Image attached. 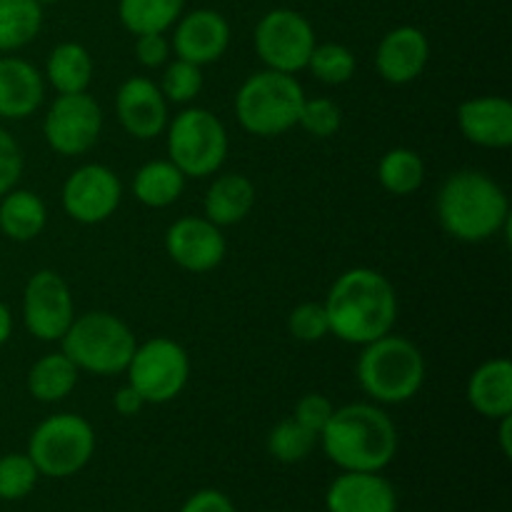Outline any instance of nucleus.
Listing matches in <instances>:
<instances>
[{
    "instance_id": "1",
    "label": "nucleus",
    "mask_w": 512,
    "mask_h": 512,
    "mask_svg": "<svg viewBox=\"0 0 512 512\" xmlns=\"http://www.w3.org/2000/svg\"><path fill=\"white\" fill-rule=\"evenodd\" d=\"M323 305L330 335L360 348L393 333L398 320V295L393 283L373 268H350L338 275Z\"/></svg>"
},
{
    "instance_id": "2",
    "label": "nucleus",
    "mask_w": 512,
    "mask_h": 512,
    "mask_svg": "<svg viewBox=\"0 0 512 512\" xmlns=\"http://www.w3.org/2000/svg\"><path fill=\"white\" fill-rule=\"evenodd\" d=\"M318 440L330 463L353 473H383L398 453V428L375 403L335 408Z\"/></svg>"
},
{
    "instance_id": "3",
    "label": "nucleus",
    "mask_w": 512,
    "mask_h": 512,
    "mask_svg": "<svg viewBox=\"0 0 512 512\" xmlns=\"http://www.w3.org/2000/svg\"><path fill=\"white\" fill-rule=\"evenodd\" d=\"M440 228L460 243H485L510 223V200L500 183L480 170H458L440 185Z\"/></svg>"
},
{
    "instance_id": "4",
    "label": "nucleus",
    "mask_w": 512,
    "mask_h": 512,
    "mask_svg": "<svg viewBox=\"0 0 512 512\" xmlns=\"http://www.w3.org/2000/svg\"><path fill=\"white\" fill-rule=\"evenodd\" d=\"M358 383L373 403L403 405L425 383V358L415 343L400 335H383L363 345L358 358Z\"/></svg>"
},
{
    "instance_id": "5",
    "label": "nucleus",
    "mask_w": 512,
    "mask_h": 512,
    "mask_svg": "<svg viewBox=\"0 0 512 512\" xmlns=\"http://www.w3.org/2000/svg\"><path fill=\"white\" fill-rule=\"evenodd\" d=\"M135 348L138 340L128 323L105 310L75 315L60 338V350L73 360L75 368L93 375L125 373Z\"/></svg>"
},
{
    "instance_id": "6",
    "label": "nucleus",
    "mask_w": 512,
    "mask_h": 512,
    "mask_svg": "<svg viewBox=\"0 0 512 512\" xmlns=\"http://www.w3.org/2000/svg\"><path fill=\"white\" fill-rule=\"evenodd\" d=\"M303 103L305 90L295 75L265 68L248 75L240 85L235 95V115L250 135L275 138L298 125Z\"/></svg>"
},
{
    "instance_id": "7",
    "label": "nucleus",
    "mask_w": 512,
    "mask_h": 512,
    "mask_svg": "<svg viewBox=\"0 0 512 512\" xmlns=\"http://www.w3.org/2000/svg\"><path fill=\"white\" fill-rule=\"evenodd\" d=\"M168 160L185 178H208L228 158V130L205 108H185L168 120Z\"/></svg>"
},
{
    "instance_id": "8",
    "label": "nucleus",
    "mask_w": 512,
    "mask_h": 512,
    "mask_svg": "<svg viewBox=\"0 0 512 512\" xmlns=\"http://www.w3.org/2000/svg\"><path fill=\"white\" fill-rule=\"evenodd\" d=\"M95 430L83 415L58 413L45 418L28 440V458L45 478H70L90 463Z\"/></svg>"
},
{
    "instance_id": "9",
    "label": "nucleus",
    "mask_w": 512,
    "mask_h": 512,
    "mask_svg": "<svg viewBox=\"0 0 512 512\" xmlns=\"http://www.w3.org/2000/svg\"><path fill=\"white\" fill-rule=\"evenodd\" d=\"M125 373L145 403L163 405L178 398L188 385L190 358L175 340L153 338L135 348Z\"/></svg>"
},
{
    "instance_id": "10",
    "label": "nucleus",
    "mask_w": 512,
    "mask_h": 512,
    "mask_svg": "<svg viewBox=\"0 0 512 512\" xmlns=\"http://www.w3.org/2000/svg\"><path fill=\"white\" fill-rule=\"evenodd\" d=\"M253 43L265 68L295 75L305 70L318 40L305 15L290 8H278L260 18V23L255 25Z\"/></svg>"
},
{
    "instance_id": "11",
    "label": "nucleus",
    "mask_w": 512,
    "mask_h": 512,
    "mask_svg": "<svg viewBox=\"0 0 512 512\" xmlns=\"http://www.w3.org/2000/svg\"><path fill=\"white\" fill-rule=\"evenodd\" d=\"M103 130V110L93 95L65 93L53 100L43 120L45 143L58 155H83L98 143Z\"/></svg>"
},
{
    "instance_id": "12",
    "label": "nucleus",
    "mask_w": 512,
    "mask_h": 512,
    "mask_svg": "<svg viewBox=\"0 0 512 512\" xmlns=\"http://www.w3.org/2000/svg\"><path fill=\"white\" fill-rule=\"evenodd\" d=\"M73 318L75 305L68 283L55 270L30 275L23 290V320L28 333L43 343H60Z\"/></svg>"
},
{
    "instance_id": "13",
    "label": "nucleus",
    "mask_w": 512,
    "mask_h": 512,
    "mask_svg": "<svg viewBox=\"0 0 512 512\" xmlns=\"http://www.w3.org/2000/svg\"><path fill=\"white\" fill-rule=\"evenodd\" d=\"M120 198H123L120 178L108 165L100 163L80 165L78 170H73L60 193L65 215L80 225L105 223L118 210Z\"/></svg>"
},
{
    "instance_id": "14",
    "label": "nucleus",
    "mask_w": 512,
    "mask_h": 512,
    "mask_svg": "<svg viewBox=\"0 0 512 512\" xmlns=\"http://www.w3.org/2000/svg\"><path fill=\"white\" fill-rule=\"evenodd\" d=\"M223 228L210 223L205 215H188L175 220L165 233V253L178 268L188 273H208L225 258Z\"/></svg>"
},
{
    "instance_id": "15",
    "label": "nucleus",
    "mask_w": 512,
    "mask_h": 512,
    "mask_svg": "<svg viewBox=\"0 0 512 512\" xmlns=\"http://www.w3.org/2000/svg\"><path fill=\"white\" fill-rule=\"evenodd\" d=\"M115 113L125 133L135 140H153L168 128V100L158 83L143 75H133L120 85Z\"/></svg>"
},
{
    "instance_id": "16",
    "label": "nucleus",
    "mask_w": 512,
    "mask_h": 512,
    "mask_svg": "<svg viewBox=\"0 0 512 512\" xmlns=\"http://www.w3.org/2000/svg\"><path fill=\"white\" fill-rule=\"evenodd\" d=\"M230 45V25L218 10L198 8L178 18L173 33V50L178 58L195 65H210L225 55Z\"/></svg>"
},
{
    "instance_id": "17",
    "label": "nucleus",
    "mask_w": 512,
    "mask_h": 512,
    "mask_svg": "<svg viewBox=\"0 0 512 512\" xmlns=\"http://www.w3.org/2000/svg\"><path fill=\"white\" fill-rule=\"evenodd\" d=\"M430 60L428 35L413 25H400L383 35L375 50V68L385 83L408 85L423 75Z\"/></svg>"
},
{
    "instance_id": "18",
    "label": "nucleus",
    "mask_w": 512,
    "mask_h": 512,
    "mask_svg": "<svg viewBox=\"0 0 512 512\" xmlns=\"http://www.w3.org/2000/svg\"><path fill=\"white\" fill-rule=\"evenodd\" d=\"M458 128L465 140L490 150L512 145V103L503 95H480L463 100L458 108Z\"/></svg>"
},
{
    "instance_id": "19",
    "label": "nucleus",
    "mask_w": 512,
    "mask_h": 512,
    "mask_svg": "<svg viewBox=\"0 0 512 512\" xmlns=\"http://www.w3.org/2000/svg\"><path fill=\"white\" fill-rule=\"evenodd\" d=\"M325 508L328 512H398V495L380 473L343 470L325 493Z\"/></svg>"
},
{
    "instance_id": "20",
    "label": "nucleus",
    "mask_w": 512,
    "mask_h": 512,
    "mask_svg": "<svg viewBox=\"0 0 512 512\" xmlns=\"http://www.w3.org/2000/svg\"><path fill=\"white\" fill-rule=\"evenodd\" d=\"M45 95L43 73L13 55L0 58V118L23 120L40 108Z\"/></svg>"
},
{
    "instance_id": "21",
    "label": "nucleus",
    "mask_w": 512,
    "mask_h": 512,
    "mask_svg": "<svg viewBox=\"0 0 512 512\" xmlns=\"http://www.w3.org/2000/svg\"><path fill=\"white\" fill-rule=\"evenodd\" d=\"M468 403L488 420L512 415V363L508 358L485 360L468 380Z\"/></svg>"
},
{
    "instance_id": "22",
    "label": "nucleus",
    "mask_w": 512,
    "mask_h": 512,
    "mask_svg": "<svg viewBox=\"0 0 512 512\" xmlns=\"http://www.w3.org/2000/svg\"><path fill=\"white\" fill-rule=\"evenodd\" d=\"M255 205V185L243 173H225L210 183L203 198V215L218 228L243 223Z\"/></svg>"
},
{
    "instance_id": "23",
    "label": "nucleus",
    "mask_w": 512,
    "mask_h": 512,
    "mask_svg": "<svg viewBox=\"0 0 512 512\" xmlns=\"http://www.w3.org/2000/svg\"><path fill=\"white\" fill-rule=\"evenodd\" d=\"M48 210L33 190L13 188L0 198V233L15 243H28L43 233Z\"/></svg>"
},
{
    "instance_id": "24",
    "label": "nucleus",
    "mask_w": 512,
    "mask_h": 512,
    "mask_svg": "<svg viewBox=\"0 0 512 512\" xmlns=\"http://www.w3.org/2000/svg\"><path fill=\"white\" fill-rule=\"evenodd\" d=\"M93 58L80 43H60L50 50L45 60V80L65 93H85L93 83Z\"/></svg>"
},
{
    "instance_id": "25",
    "label": "nucleus",
    "mask_w": 512,
    "mask_h": 512,
    "mask_svg": "<svg viewBox=\"0 0 512 512\" xmlns=\"http://www.w3.org/2000/svg\"><path fill=\"white\" fill-rule=\"evenodd\" d=\"M80 370L75 368L73 360L58 350V353H48L33 363L28 373V393L33 395L38 403H60L73 393L78 385Z\"/></svg>"
},
{
    "instance_id": "26",
    "label": "nucleus",
    "mask_w": 512,
    "mask_h": 512,
    "mask_svg": "<svg viewBox=\"0 0 512 512\" xmlns=\"http://www.w3.org/2000/svg\"><path fill=\"white\" fill-rule=\"evenodd\" d=\"M185 175L170 160H150L133 178V195L145 208H168L183 195Z\"/></svg>"
},
{
    "instance_id": "27",
    "label": "nucleus",
    "mask_w": 512,
    "mask_h": 512,
    "mask_svg": "<svg viewBox=\"0 0 512 512\" xmlns=\"http://www.w3.org/2000/svg\"><path fill=\"white\" fill-rule=\"evenodd\" d=\"M43 25L38 0H0V53H13L33 43Z\"/></svg>"
},
{
    "instance_id": "28",
    "label": "nucleus",
    "mask_w": 512,
    "mask_h": 512,
    "mask_svg": "<svg viewBox=\"0 0 512 512\" xmlns=\"http://www.w3.org/2000/svg\"><path fill=\"white\" fill-rule=\"evenodd\" d=\"M185 0H120L118 15L133 35L165 33L183 15Z\"/></svg>"
},
{
    "instance_id": "29",
    "label": "nucleus",
    "mask_w": 512,
    "mask_h": 512,
    "mask_svg": "<svg viewBox=\"0 0 512 512\" xmlns=\"http://www.w3.org/2000/svg\"><path fill=\"white\" fill-rule=\"evenodd\" d=\"M378 180L390 195H413L425 180V163L415 150L393 148L380 158Z\"/></svg>"
},
{
    "instance_id": "30",
    "label": "nucleus",
    "mask_w": 512,
    "mask_h": 512,
    "mask_svg": "<svg viewBox=\"0 0 512 512\" xmlns=\"http://www.w3.org/2000/svg\"><path fill=\"white\" fill-rule=\"evenodd\" d=\"M315 443H318V435L313 430H308L305 425H300L298 420L290 415V418L280 420L268 435V453L275 460L285 465L300 463V460L308 458L313 453Z\"/></svg>"
},
{
    "instance_id": "31",
    "label": "nucleus",
    "mask_w": 512,
    "mask_h": 512,
    "mask_svg": "<svg viewBox=\"0 0 512 512\" xmlns=\"http://www.w3.org/2000/svg\"><path fill=\"white\" fill-rule=\"evenodd\" d=\"M305 68L313 73L315 80L325 85H343L355 75L353 50L340 43L315 45Z\"/></svg>"
},
{
    "instance_id": "32",
    "label": "nucleus",
    "mask_w": 512,
    "mask_h": 512,
    "mask_svg": "<svg viewBox=\"0 0 512 512\" xmlns=\"http://www.w3.org/2000/svg\"><path fill=\"white\" fill-rule=\"evenodd\" d=\"M158 88L168 103H193L203 90V68L183 58H175L173 63H165L163 80H160Z\"/></svg>"
},
{
    "instance_id": "33",
    "label": "nucleus",
    "mask_w": 512,
    "mask_h": 512,
    "mask_svg": "<svg viewBox=\"0 0 512 512\" xmlns=\"http://www.w3.org/2000/svg\"><path fill=\"white\" fill-rule=\"evenodd\" d=\"M38 468L28 453H8L0 458V500H23L38 485Z\"/></svg>"
},
{
    "instance_id": "34",
    "label": "nucleus",
    "mask_w": 512,
    "mask_h": 512,
    "mask_svg": "<svg viewBox=\"0 0 512 512\" xmlns=\"http://www.w3.org/2000/svg\"><path fill=\"white\" fill-rule=\"evenodd\" d=\"M298 125L305 133L313 135V138H333V135H338L340 125H343V110L330 98H308L305 95V103L298 115Z\"/></svg>"
},
{
    "instance_id": "35",
    "label": "nucleus",
    "mask_w": 512,
    "mask_h": 512,
    "mask_svg": "<svg viewBox=\"0 0 512 512\" xmlns=\"http://www.w3.org/2000/svg\"><path fill=\"white\" fill-rule=\"evenodd\" d=\"M288 330L300 343H318L330 335L328 313L323 303H300L290 310Z\"/></svg>"
},
{
    "instance_id": "36",
    "label": "nucleus",
    "mask_w": 512,
    "mask_h": 512,
    "mask_svg": "<svg viewBox=\"0 0 512 512\" xmlns=\"http://www.w3.org/2000/svg\"><path fill=\"white\" fill-rule=\"evenodd\" d=\"M20 175H23V150L0 125V198L18 185Z\"/></svg>"
},
{
    "instance_id": "37",
    "label": "nucleus",
    "mask_w": 512,
    "mask_h": 512,
    "mask_svg": "<svg viewBox=\"0 0 512 512\" xmlns=\"http://www.w3.org/2000/svg\"><path fill=\"white\" fill-rule=\"evenodd\" d=\"M333 410L335 405L330 403V398H325L323 393H308L298 400L293 418L298 420L300 425H305L308 430H313L315 435H320L325 425H328Z\"/></svg>"
},
{
    "instance_id": "38",
    "label": "nucleus",
    "mask_w": 512,
    "mask_h": 512,
    "mask_svg": "<svg viewBox=\"0 0 512 512\" xmlns=\"http://www.w3.org/2000/svg\"><path fill=\"white\" fill-rule=\"evenodd\" d=\"M135 58L143 68H163L170 60V40L165 33L135 35Z\"/></svg>"
},
{
    "instance_id": "39",
    "label": "nucleus",
    "mask_w": 512,
    "mask_h": 512,
    "mask_svg": "<svg viewBox=\"0 0 512 512\" xmlns=\"http://www.w3.org/2000/svg\"><path fill=\"white\" fill-rule=\"evenodd\" d=\"M178 512H238L233 500L220 490H200V493L190 495L185 505Z\"/></svg>"
},
{
    "instance_id": "40",
    "label": "nucleus",
    "mask_w": 512,
    "mask_h": 512,
    "mask_svg": "<svg viewBox=\"0 0 512 512\" xmlns=\"http://www.w3.org/2000/svg\"><path fill=\"white\" fill-rule=\"evenodd\" d=\"M145 405L148 403L143 400V395H140L130 383L118 388V393H115L113 398V408L118 410V415H123V418H135V415H140V410H143Z\"/></svg>"
},
{
    "instance_id": "41",
    "label": "nucleus",
    "mask_w": 512,
    "mask_h": 512,
    "mask_svg": "<svg viewBox=\"0 0 512 512\" xmlns=\"http://www.w3.org/2000/svg\"><path fill=\"white\" fill-rule=\"evenodd\" d=\"M510 433H512V415H505V418H500V430H498L500 448H503L505 458H510V455H512V438H510Z\"/></svg>"
},
{
    "instance_id": "42",
    "label": "nucleus",
    "mask_w": 512,
    "mask_h": 512,
    "mask_svg": "<svg viewBox=\"0 0 512 512\" xmlns=\"http://www.w3.org/2000/svg\"><path fill=\"white\" fill-rule=\"evenodd\" d=\"M13 335V315H10L8 305L0 303V345H5Z\"/></svg>"
},
{
    "instance_id": "43",
    "label": "nucleus",
    "mask_w": 512,
    "mask_h": 512,
    "mask_svg": "<svg viewBox=\"0 0 512 512\" xmlns=\"http://www.w3.org/2000/svg\"><path fill=\"white\" fill-rule=\"evenodd\" d=\"M38 3L40 5H43V3H58V0H38Z\"/></svg>"
}]
</instances>
